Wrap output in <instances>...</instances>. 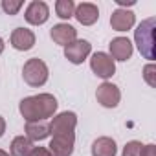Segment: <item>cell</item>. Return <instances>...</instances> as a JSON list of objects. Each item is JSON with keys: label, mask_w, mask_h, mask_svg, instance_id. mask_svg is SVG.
<instances>
[{"label": "cell", "mask_w": 156, "mask_h": 156, "mask_svg": "<svg viewBox=\"0 0 156 156\" xmlns=\"http://www.w3.org/2000/svg\"><path fill=\"white\" fill-rule=\"evenodd\" d=\"M57 99L51 94H37V96H28L19 103V110L20 116L26 119V123L30 121H48L50 118L55 116L57 112Z\"/></svg>", "instance_id": "6da1fadb"}, {"label": "cell", "mask_w": 156, "mask_h": 156, "mask_svg": "<svg viewBox=\"0 0 156 156\" xmlns=\"http://www.w3.org/2000/svg\"><path fill=\"white\" fill-rule=\"evenodd\" d=\"M154 30H156V19L149 17L138 24L134 30V42L140 50V53L149 59L151 62L154 61Z\"/></svg>", "instance_id": "7a4b0ae2"}, {"label": "cell", "mask_w": 156, "mask_h": 156, "mask_svg": "<svg viewBox=\"0 0 156 156\" xmlns=\"http://www.w3.org/2000/svg\"><path fill=\"white\" fill-rule=\"evenodd\" d=\"M22 77H24V83L33 87V88H39V87H44L48 77H50V70H48V64L39 59V57H33V59H28L22 66Z\"/></svg>", "instance_id": "3957f363"}, {"label": "cell", "mask_w": 156, "mask_h": 156, "mask_svg": "<svg viewBox=\"0 0 156 156\" xmlns=\"http://www.w3.org/2000/svg\"><path fill=\"white\" fill-rule=\"evenodd\" d=\"M90 68L98 77H101V79L107 81L116 73V61L105 51H96L90 57Z\"/></svg>", "instance_id": "277c9868"}, {"label": "cell", "mask_w": 156, "mask_h": 156, "mask_svg": "<svg viewBox=\"0 0 156 156\" xmlns=\"http://www.w3.org/2000/svg\"><path fill=\"white\" fill-rule=\"evenodd\" d=\"M92 53V44L85 39H75L73 42L64 46V57L72 64H83Z\"/></svg>", "instance_id": "5b68a950"}, {"label": "cell", "mask_w": 156, "mask_h": 156, "mask_svg": "<svg viewBox=\"0 0 156 156\" xmlns=\"http://www.w3.org/2000/svg\"><path fill=\"white\" fill-rule=\"evenodd\" d=\"M73 147H75V132H64V134H51L48 151L51 152V156H72Z\"/></svg>", "instance_id": "8992f818"}, {"label": "cell", "mask_w": 156, "mask_h": 156, "mask_svg": "<svg viewBox=\"0 0 156 156\" xmlns=\"http://www.w3.org/2000/svg\"><path fill=\"white\" fill-rule=\"evenodd\" d=\"M96 99L105 108H116L121 101V90L108 81H103L96 90Z\"/></svg>", "instance_id": "52a82bcc"}, {"label": "cell", "mask_w": 156, "mask_h": 156, "mask_svg": "<svg viewBox=\"0 0 156 156\" xmlns=\"http://www.w3.org/2000/svg\"><path fill=\"white\" fill-rule=\"evenodd\" d=\"M24 19L31 26H42V24H46V20L50 19V8H48V4L42 2V0H33V2H30L28 8H26Z\"/></svg>", "instance_id": "ba28073f"}, {"label": "cell", "mask_w": 156, "mask_h": 156, "mask_svg": "<svg viewBox=\"0 0 156 156\" xmlns=\"http://www.w3.org/2000/svg\"><path fill=\"white\" fill-rule=\"evenodd\" d=\"M75 127H77V114L75 112H61L57 116L51 118L50 121V129H51V134H64V132H75Z\"/></svg>", "instance_id": "9c48e42d"}, {"label": "cell", "mask_w": 156, "mask_h": 156, "mask_svg": "<svg viewBox=\"0 0 156 156\" xmlns=\"http://www.w3.org/2000/svg\"><path fill=\"white\" fill-rule=\"evenodd\" d=\"M108 50H110L108 55L114 61H121V62L129 61L132 57V53H134V46H132V42L127 37H116V39H112L110 44H108Z\"/></svg>", "instance_id": "30bf717a"}, {"label": "cell", "mask_w": 156, "mask_h": 156, "mask_svg": "<svg viewBox=\"0 0 156 156\" xmlns=\"http://www.w3.org/2000/svg\"><path fill=\"white\" fill-rule=\"evenodd\" d=\"M134 24H136V15L130 9H119L118 8L110 15V26L114 31H119V33L129 31L134 28Z\"/></svg>", "instance_id": "8fae6325"}, {"label": "cell", "mask_w": 156, "mask_h": 156, "mask_svg": "<svg viewBox=\"0 0 156 156\" xmlns=\"http://www.w3.org/2000/svg\"><path fill=\"white\" fill-rule=\"evenodd\" d=\"M35 33L28 28H15L11 37H9V42L11 46L17 50V51H28L35 46Z\"/></svg>", "instance_id": "7c38bea8"}, {"label": "cell", "mask_w": 156, "mask_h": 156, "mask_svg": "<svg viewBox=\"0 0 156 156\" xmlns=\"http://www.w3.org/2000/svg\"><path fill=\"white\" fill-rule=\"evenodd\" d=\"M73 17L83 26H94L99 20V8L92 2H81V4L75 6Z\"/></svg>", "instance_id": "4fadbf2b"}, {"label": "cell", "mask_w": 156, "mask_h": 156, "mask_svg": "<svg viewBox=\"0 0 156 156\" xmlns=\"http://www.w3.org/2000/svg\"><path fill=\"white\" fill-rule=\"evenodd\" d=\"M50 37H51V41L55 44H59V46L64 48L66 44H70V42H73L77 39V30L73 26H70L68 22H61V24H55L51 28Z\"/></svg>", "instance_id": "5bb4252c"}, {"label": "cell", "mask_w": 156, "mask_h": 156, "mask_svg": "<svg viewBox=\"0 0 156 156\" xmlns=\"http://www.w3.org/2000/svg\"><path fill=\"white\" fill-rule=\"evenodd\" d=\"M26 138L31 141H42L46 138L51 136V129H50V121H30L24 127Z\"/></svg>", "instance_id": "9a60e30c"}, {"label": "cell", "mask_w": 156, "mask_h": 156, "mask_svg": "<svg viewBox=\"0 0 156 156\" xmlns=\"http://www.w3.org/2000/svg\"><path fill=\"white\" fill-rule=\"evenodd\" d=\"M92 156H116L118 154V145L112 138L108 136H101L98 140H94L92 147H90Z\"/></svg>", "instance_id": "2e32d148"}, {"label": "cell", "mask_w": 156, "mask_h": 156, "mask_svg": "<svg viewBox=\"0 0 156 156\" xmlns=\"http://www.w3.org/2000/svg\"><path fill=\"white\" fill-rule=\"evenodd\" d=\"M35 145L31 140H28L26 136H17L13 138L11 145H9V152L11 156H31Z\"/></svg>", "instance_id": "e0dca14e"}, {"label": "cell", "mask_w": 156, "mask_h": 156, "mask_svg": "<svg viewBox=\"0 0 156 156\" xmlns=\"http://www.w3.org/2000/svg\"><path fill=\"white\" fill-rule=\"evenodd\" d=\"M73 11H75V2H73V0H57V2H55V13L62 20L72 19Z\"/></svg>", "instance_id": "ac0fdd59"}, {"label": "cell", "mask_w": 156, "mask_h": 156, "mask_svg": "<svg viewBox=\"0 0 156 156\" xmlns=\"http://www.w3.org/2000/svg\"><path fill=\"white\" fill-rule=\"evenodd\" d=\"M143 79H145V83H147L151 88L156 87V66H154L152 62L145 64V68H143Z\"/></svg>", "instance_id": "d6986e66"}, {"label": "cell", "mask_w": 156, "mask_h": 156, "mask_svg": "<svg viewBox=\"0 0 156 156\" xmlns=\"http://www.w3.org/2000/svg\"><path fill=\"white\" fill-rule=\"evenodd\" d=\"M22 6H24L22 0H4V2H2V9L8 15H17L22 9Z\"/></svg>", "instance_id": "ffe728a7"}, {"label": "cell", "mask_w": 156, "mask_h": 156, "mask_svg": "<svg viewBox=\"0 0 156 156\" xmlns=\"http://www.w3.org/2000/svg\"><path fill=\"white\" fill-rule=\"evenodd\" d=\"M140 151H141V141H127L125 147H123V152L121 156H140Z\"/></svg>", "instance_id": "44dd1931"}, {"label": "cell", "mask_w": 156, "mask_h": 156, "mask_svg": "<svg viewBox=\"0 0 156 156\" xmlns=\"http://www.w3.org/2000/svg\"><path fill=\"white\" fill-rule=\"evenodd\" d=\"M140 156H156V145H154V143H147V145H141Z\"/></svg>", "instance_id": "7402d4cb"}, {"label": "cell", "mask_w": 156, "mask_h": 156, "mask_svg": "<svg viewBox=\"0 0 156 156\" xmlns=\"http://www.w3.org/2000/svg\"><path fill=\"white\" fill-rule=\"evenodd\" d=\"M31 156H51V152L46 147H35L33 152H31Z\"/></svg>", "instance_id": "603a6c76"}, {"label": "cell", "mask_w": 156, "mask_h": 156, "mask_svg": "<svg viewBox=\"0 0 156 156\" xmlns=\"http://www.w3.org/2000/svg\"><path fill=\"white\" fill-rule=\"evenodd\" d=\"M116 4L119 9H127L129 6H134L136 4V0H116Z\"/></svg>", "instance_id": "cb8c5ba5"}, {"label": "cell", "mask_w": 156, "mask_h": 156, "mask_svg": "<svg viewBox=\"0 0 156 156\" xmlns=\"http://www.w3.org/2000/svg\"><path fill=\"white\" fill-rule=\"evenodd\" d=\"M4 134H6V119L0 116V138H2Z\"/></svg>", "instance_id": "d4e9b609"}, {"label": "cell", "mask_w": 156, "mask_h": 156, "mask_svg": "<svg viewBox=\"0 0 156 156\" xmlns=\"http://www.w3.org/2000/svg\"><path fill=\"white\" fill-rule=\"evenodd\" d=\"M4 48H6V42H4V39H2V37H0V55L4 53Z\"/></svg>", "instance_id": "484cf974"}, {"label": "cell", "mask_w": 156, "mask_h": 156, "mask_svg": "<svg viewBox=\"0 0 156 156\" xmlns=\"http://www.w3.org/2000/svg\"><path fill=\"white\" fill-rule=\"evenodd\" d=\"M0 156H11V154H9V152H6L4 149H0Z\"/></svg>", "instance_id": "4316f807"}]
</instances>
